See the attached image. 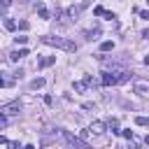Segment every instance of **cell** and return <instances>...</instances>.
Instances as JSON below:
<instances>
[{"label": "cell", "mask_w": 149, "mask_h": 149, "mask_svg": "<svg viewBox=\"0 0 149 149\" xmlns=\"http://www.w3.org/2000/svg\"><path fill=\"white\" fill-rule=\"evenodd\" d=\"M93 14H95V16H105V9H102V7H100V5H98V7H95V9H93Z\"/></svg>", "instance_id": "d6986e66"}, {"label": "cell", "mask_w": 149, "mask_h": 149, "mask_svg": "<svg viewBox=\"0 0 149 149\" xmlns=\"http://www.w3.org/2000/svg\"><path fill=\"white\" fill-rule=\"evenodd\" d=\"M14 84V79H7V77H2V72H0V86H12Z\"/></svg>", "instance_id": "2e32d148"}, {"label": "cell", "mask_w": 149, "mask_h": 149, "mask_svg": "<svg viewBox=\"0 0 149 149\" xmlns=\"http://www.w3.org/2000/svg\"><path fill=\"white\" fill-rule=\"evenodd\" d=\"M72 88H74L77 93H84V91H86V84H84V81H74V84H72Z\"/></svg>", "instance_id": "4fadbf2b"}, {"label": "cell", "mask_w": 149, "mask_h": 149, "mask_svg": "<svg viewBox=\"0 0 149 149\" xmlns=\"http://www.w3.org/2000/svg\"><path fill=\"white\" fill-rule=\"evenodd\" d=\"M42 42L49 44V47H58V49H63V51H68V54H74V51H77V44H74L72 40H65V37H49V35H44Z\"/></svg>", "instance_id": "6da1fadb"}, {"label": "cell", "mask_w": 149, "mask_h": 149, "mask_svg": "<svg viewBox=\"0 0 149 149\" xmlns=\"http://www.w3.org/2000/svg\"><path fill=\"white\" fill-rule=\"evenodd\" d=\"M54 63H56V56H42V58H37V68L40 70H44V68H49Z\"/></svg>", "instance_id": "277c9868"}, {"label": "cell", "mask_w": 149, "mask_h": 149, "mask_svg": "<svg viewBox=\"0 0 149 149\" xmlns=\"http://www.w3.org/2000/svg\"><path fill=\"white\" fill-rule=\"evenodd\" d=\"M5 28L7 30H16V21L14 19H5Z\"/></svg>", "instance_id": "5bb4252c"}, {"label": "cell", "mask_w": 149, "mask_h": 149, "mask_svg": "<svg viewBox=\"0 0 149 149\" xmlns=\"http://www.w3.org/2000/svg\"><path fill=\"white\" fill-rule=\"evenodd\" d=\"M0 5H2V7H9V5H12V0H0Z\"/></svg>", "instance_id": "cb8c5ba5"}, {"label": "cell", "mask_w": 149, "mask_h": 149, "mask_svg": "<svg viewBox=\"0 0 149 149\" xmlns=\"http://www.w3.org/2000/svg\"><path fill=\"white\" fill-rule=\"evenodd\" d=\"M23 56H28V49H14V51L9 54V61H19V58H23Z\"/></svg>", "instance_id": "52a82bcc"}, {"label": "cell", "mask_w": 149, "mask_h": 149, "mask_svg": "<svg viewBox=\"0 0 149 149\" xmlns=\"http://www.w3.org/2000/svg\"><path fill=\"white\" fill-rule=\"evenodd\" d=\"M19 112H21V102L19 100H12V102L0 105V116H12V114H19Z\"/></svg>", "instance_id": "7a4b0ae2"}, {"label": "cell", "mask_w": 149, "mask_h": 149, "mask_svg": "<svg viewBox=\"0 0 149 149\" xmlns=\"http://www.w3.org/2000/svg\"><path fill=\"white\" fill-rule=\"evenodd\" d=\"M105 128H107V126H105V123H102V121H93V123H91V128H88V130H93V133H95V135H102V133H105Z\"/></svg>", "instance_id": "8992f818"}, {"label": "cell", "mask_w": 149, "mask_h": 149, "mask_svg": "<svg viewBox=\"0 0 149 149\" xmlns=\"http://www.w3.org/2000/svg\"><path fill=\"white\" fill-rule=\"evenodd\" d=\"M0 144H7V137H2V135H0Z\"/></svg>", "instance_id": "484cf974"}, {"label": "cell", "mask_w": 149, "mask_h": 149, "mask_svg": "<svg viewBox=\"0 0 149 149\" xmlns=\"http://www.w3.org/2000/svg\"><path fill=\"white\" fill-rule=\"evenodd\" d=\"M5 126H7V119H5V116H0V130H2Z\"/></svg>", "instance_id": "7402d4cb"}, {"label": "cell", "mask_w": 149, "mask_h": 149, "mask_svg": "<svg viewBox=\"0 0 149 149\" xmlns=\"http://www.w3.org/2000/svg\"><path fill=\"white\" fill-rule=\"evenodd\" d=\"M121 135H123L126 140H133V130H130V128H126V130H121Z\"/></svg>", "instance_id": "ac0fdd59"}, {"label": "cell", "mask_w": 149, "mask_h": 149, "mask_svg": "<svg viewBox=\"0 0 149 149\" xmlns=\"http://www.w3.org/2000/svg\"><path fill=\"white\" fill-rule=\"evenodd\" d=\"M47 81H44V77H37V79H33L30 81V91H37V88H42Z\"/></svg>", "instance_id": "30bf717a"}, {"label": "cell", "mask_w": 149, "mask_h": 149, "mask_svg": "<svg viewBox=\"0 0 149 149\" xmlns=\"http://www.w3.org/2000/svg\"><path fill=\"white\" fill-rule=\"evenodd\" d=\"M112 49H114V42H109V40H105V42L100 44V51H102V54H105V51H112Z\"/></svg>", "instance_id": "7c38bea8"}, {"label": "cell", "mask_w": 149, "mask_h": 149, "mask_svg": "<svg viewBox=\"0 0 149 149\" xmlns=\"http://www.w3.org/2000/svg\"><path fill=\"white\" fill-rule=\"evenodd\" d=\"M35 9H37V14H40V19H49V12H47V7H44L42 2H35Z\"/></svg>", "instance_id": "9c48e42d"}, {"label": "cell", "mask_w": 149, "mask_h": 149, "mask_svg": "<svg viewBox=\"0 0 149 149\" xmlns=\"http://www.w3.org/2000/svg\"><path fill=\"white\" fill-rule=\"evenodd\" d=\"M105 126H107V128H109V130H112L114 135H119V133H121V128H119V121H116V119H109V121H107Z\"/></svg>", "instance_id": "ba28073f"}, {"label": "cell", "mask_w": 149, "mask_h": 149, "mask_svg": "<svg viewBox=\"0 0 149 149\" xmlns=\"http://www.w3.org/2000/svg\"><path fill=\"white\" fill-rule=\"evenodd\" d=\"M135 93H142V95H149V84H135Z\"/></svg>", "instance_id": "8fae6325"}, {"label": "cell", "mask_w": 149, "mask_h": 149, "mask_svg": "<svg viewBox=\"0 0 149 149\" xmlns=\"http://www.w3.org/2000/svg\"><path fill=\"white\" fill-rule=\"evenodd\" d=\"M19 28H21V30H28V28H30V23L23 19V21H19Z\"/></svg>", "instance_id": "ffe728a7"}, {"label": "cell", "mask_w": 149, "mask_h": 149, "mask_svg": "<svg viewBox=\"0 0 149 149\" xmlns=\"http://www.w3.org/2000/svg\"><path fill=\"white\" fill-rule=\"evenodd\" d=\"M14 42H16V44H26L28 37H26V35H19V37H14Z\"/></svg>", "instance_id": "e0dca14e"}, {"label": "cell", "mask_w": 149, "mask_h": 149, "mask_svg": "<svg viewBox=\"0 0 149 149\" xmlns=\"http://www.w3.org/2000/svg\"><path fill=\"white\" fill-rule=\"evenodd\" d=\"M84 7H88V2H81V5H77V7L72 5V7L65 12V16H68V19H77V16H79V12H81Z\"/></svg>", "instance_id": "3957f363"}, {"label": "cell", "mask_w": 149, "mask_h": 149, "mask_svg": "<svg viewBox=\"0 0 149 149\" xmlns=\"http://www.w3.org/2000/svg\"><path fill=\"white\" fill-rule=\"evenodd\" d=\"M144 142H147V144H149V135H147V137H144Z\"/></svg>", "instance_id": "83f0119b"}, {"label": "cell", "mask_w": 149, "mask_h": 149, "mask_svg": "<svg viewBox=\"0 0 149 149\" xmlns=\"http://www.w3.org/2000/svg\"><path fill=\"white\" fill-rule=\"evenodd\" d=\"M142 37H147V40H149V28H144V30H142Z\"/></svg>", "instance_id": "d4e9b609"}, {"label": "cell", "mask_w": 149, "mask_h": 149, "mask_svg": "<svg viewBox=\"0 0 149 149\" xmlns=\"http://www.w3.org/2000/svg\"><path fill=\"white\" fill-rule=\"evenodd\" d=\"M147 2H149V0H147Z\"/></svg>", "instance_id": "f1b7e54d"}, {"label": "cell", "mask_w": 149, "mask_h": 149, "mask_svg": "<svg viewBox=\"0 0 149 149\" xmlns=\"http://www.w3.org/2000/svg\"><path fill=\"white\" fill-rule=\"evenodd\" d=\"M23 149H35V147H33V144H26V147H23Z\"/></svg>", "instance_id": "4316f807"}, {"label": "cell", "mask_w": 149, "mask_h": 149, "mask_svg": "<svg viewBox=\"0 0 149 149\" xmlns=\"http://www.w3.org/2000/svg\"><path fill=\"white\" fill-rule=\"evenodd\" d=\"M7 149H21L19 142H7Z\"/></svg>", "instance_id": "44dd1931"}, {"label": "cell", "mask_w": 149, "mask_h": 149, "mask_svg": "<svg viewBox=\"0 0 149 149\" xmlns=\"http://www.w3.org/2000/svg\"><path fill=\"white\" fill-rule=\"evenodd\" d=\"M135 123L137 126H149V119L147 116H135Z\"/></svg>", "instance_id": "9a60e30c"}, {"label": "cell", "mask_w": 149, "mask_h": 149, "mask_svg": "<svg viewBox=\"0 0 149 149\" xmlns=\"http://www.w3.org/2000/svg\"><path fill=\"white\" fill-rule=\"evenodd\" d=\"M140 16H142V19H147V21H149V12H147V9H144V12H140Z\"/></svg>", "instance_id": "603a6c76"}, {"label": "cell", "mask_w": 149, "mask_h": 149, "mask_svg": "<svg viewBox=\"0 0 149 149\" xmlns=\"http://www.w3.org/2000/svg\"><path fill=\"white\" fill-rule=\"evenodd\" d=\"M100 33H102V30H100V28L95 26V28H91V30H86V33H84V40L93 42V40H98V37H100Z\"/></svg>", "instance_id": "5b68a950"}]
</instances>
